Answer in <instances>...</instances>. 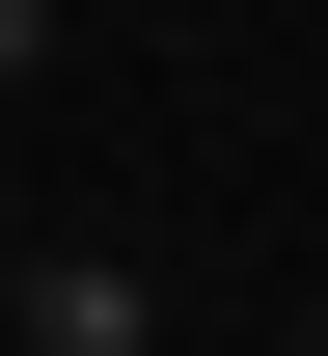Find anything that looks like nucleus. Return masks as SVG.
<instances>
[{"instance_id":"obj_1","label":"nucleus","mask_w":328,"mask_h":356,"mask_svg":"<svg viewBox=\"0 0 328 356\" xmlns=\"http://www.w3.org/2000/svg\"><path fill=\"white\" fill-rule=\"evenodd\" d=\"M0 329H28V356H137L164 302H137V274H110V247H0Z\"/></svg>"},{"instance_id":"obj_2","label":"nucleus","mask_w":328,"mask_h":356,"mask_svg":"<svg viewBox=\"0 0 328 356\" xmlns=\"http://www.w3.org/2000/svg\"><path fill=\"white\" fill-rule=\"evenodd\" d=\"M28 55H55V0H0V83H28Z\"/></svg>"},{"instance_id":"obj_3","label":"nucleus","mask_w":328,"mask_h":356,"mask_svg":"<svg viewBox=\"0 0 328 356\" xmlns=\"http://www.w3.org/2000/svg\"><path fill=\"white\" fill-rule=\"evenodd\" d=\"M0 247H28V192H0Z\"/></svg>"},{"instance_id":"obj_4","label":"nucleus","mask_w":328,"mask_h":356,"mask_svg":"<svg viewBox=\"0 0 328 356\" xmlns=\"http://www.w3.org/2000/svg\"><path fill=\"white\" fill-rule=\"evenodd\" d=\"M0 356H28V329H0Z\"/></svg>"},{"instance_id":"obj_5","label":"nucleus","mask_w":328,"mask_h":356,"mask_svg":"<svg viewBox=\"0 0 328 356\" xmlns=\"http://www.w3.org/2000/svg\"><path fill=\"white\" fill-rule=\"evenodd\" d=\"M301 356H328V329H301Z\"/></svg>"}]
</instances>
